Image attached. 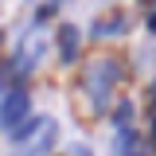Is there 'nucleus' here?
I'll use <instances>...</instances> for the list:
<instances>
[{
    "label": "nucleus",
    "instance_id": "nucleus-1",
    "mask_svg": "<svg viewBox=\"0 0 156 156\" xmlns=\"http://www.w3.org/2000/svg\"><path fill=\"white\" fill-rule=\"evenodd\" d=\"M117 82H121V66H117V58H98L94 66L86 70L82 90L90 94V109H94V113H101V109L109 105V98H113Z\"/></svg>",
    "mask_w": 156,
    "mask_h": 156
},
{
    "label": "nucleus",
    "instance_id": "nucleus-2",
    "mask_svg": "<svg viewBox=\"0 0 156 156\" xmlns=\"http://www.w3.org/2000/svg\"><path fill=\"white\" fill-rule=\"evenodd\" d=\"M55 140H58L55 117H39V121H31V125L16 136V152L20 156H47Z\"/></svg>",
    "mask_w": 156,
    "mask_h": 156
},
{
    "label": "nucleus",
    "instance_id": "nucleus-3",
    "mask_svg": "<svg viewBox=\"0 0 156 156\" xmlns=\"http://www.w3.org/2000/svg\"><path fill=\"white\" fill-rule=\"evenodd\" d=\"M43 58H47V27L31 23L23 31V39H20V47H16V74H31Z\"/></svg>",
    "mask_w": 156,
    "mask_h": 156
},
{
    "label": "nucleus",
    "instance_id": "nucleus-4",
    "mask_svg": "<svg viewBox=\"0 0 156 156\" xmlns=\"http://www.w3.org/2000/svg\"><path fill=\"white\" fill-rule=\"evenodd\" d=\"M27 125H31V101H27L23 90H12V94L0 101V129L16 140Z\"/></svg>",
    "mask_w": 156,
    "mask_h": 156
},
{
    "label": "nucleus",
    "instance_id": "nucleus-5",
    "mask_svg": "<svg viewBox=\"0 0 156 156\" xmlns=\"http://www.w3.org/2000/svg\"><path fill=\"white\" fill-rule=\"evenodd\" d=\"M78 51H82L78 27L74 23H62V27H58V55H62V62H78Z\"/></svg>",
    "mask_w": 156,
    "mask_h": 156
},
{
    "label": "nucleus",
    "instance_id": "nucleus-6",
    "mask_svg": "<svg viewBox=\"0 0 156 156\" xmlns=\"http://www.w3.org/2000/svg\"><path fill=\"white\" fill-rule=\"evenodd\" d=\"M117 156H148V148H144V140L133 133H121L117 136Z\"/></svg>",
    "mask_w": 156,
    "mask_h": 156
},
{
    "label": "nucleus",
    "instance_id": "nucleus-7",
    "mask_svg": "<svg viewBox=\"0 0 156 156\" xmlns=\"http://www.w3.org/2000/svg\"><path fill=\"white\" fill-rule=\"evenodd\" d=\"M55 4H62V0H43V8H47V12H51V8H55Z\"/></svg>",
    "mask_w": 156,
    "mask_h": 156
},
{
    "label": "nucleus",
    "instance_id": "nucleus-8",
    "mask_svg": "<svg viewBox=\"0 0 156 156\" xmlns=\"http://www.w3.org/2000/svg\"><path fill=\"white\" fill-rule=\"evenodd\" d=\"M148 27H152V31H156V8H152V16H148Z\"/></svg>",
    "mask_w": 156,
    "mask_h": 156
}]
</instances>
